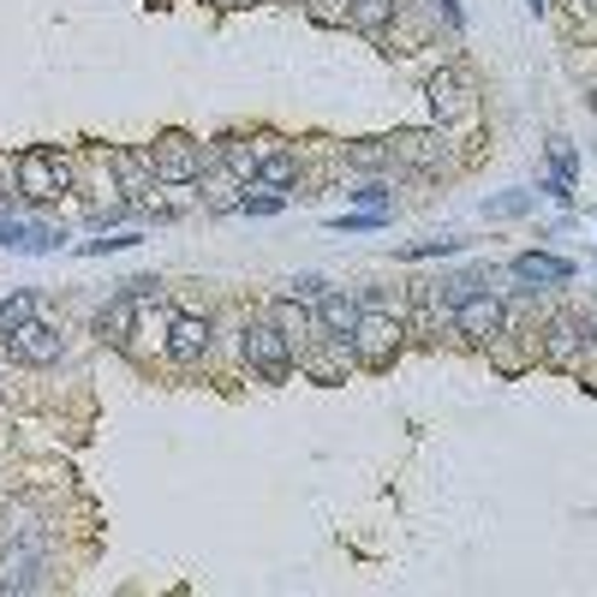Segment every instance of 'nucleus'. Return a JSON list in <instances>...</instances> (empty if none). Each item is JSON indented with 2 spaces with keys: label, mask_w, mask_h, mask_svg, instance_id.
Masks as SVG:
<instances>
[{
  "label": "nucleus",
  "mask_w": 597,
  "mask_h": 597,
  "mask_svg": "<svg viewBox=\"0 0 597 597\" xmlns=\"http://www.w3.org/2000/svg\"><path fill=\"white\" fill-rule=\"evenodd\" d=\"M347 347H353V359H359L365 371H383L388 359L401 353V323H395L388 311H365V317H359V329H353V341H347Z\"/></svg>",
  "instance_id": "1"
},
{
  "label": "nucleus",
  "mask_w": 597,
  "mask_h": 597,
  "mask_svg": "<svg viewBox=\"0 0 597 597\" xmlns=\"http://www.w3.org/2000/svg\"><path fill=\"white\" fill-rule=\"evenodd\" d=\"M245 365L257 376H269V383H281V376L294 371V341H287L275 323H252L245 329Z\"/></svg>",
  "instance_id": "2"
},
{
  "label": "nucleus",
  "mask_w": 597,
  "mask_h": 597,
  "mask_svg": "<svg viewBox=\"0 0 597 597\" xmlns=\"http://www.w3.org/2000/svg\"><path fill=\"white\" fill-rule=\"evenodd\" d=\"M66 185H72V168H66L54 150H24V156H19V192L31 198V203L61 198Z\"/></svg>",
  "instance_id": "3"
},
{
  "label": "nucleus",
  "mask_w": 597,
  "mask_h": 597,
  "mask_svg": "<svg viewBox=\"0 0 597 597\" xmlns=\"http://www.w3.org/2000/svg\"><path fill=\"white\" fill-rule=\"evenodd\" d=\"M150 168H156V180H168V185H198L203 180V150L185 132H168L150 150Z\"/></svg>",
  "instance_id": "4"
},
{
  "label": "nucleus",
  "mask_w": 597,
  "mask_h": 597,
  "mask_svg": "<svg viewBox=\"0 0 597 597\" xmlns=\"http://www.w3.org/2000/svg\"><path fill=\"white\" fill-rule=\"evenodd\" d=\"M7 353H12V359H24V365H54V359L66 353V341H61V334H54L49 323H36V317H31L24 329H12V334H7Z\"/></svg>",
  "instance_id": "5"
},
{
  "label": "nucleus",
  "mask_w": 597,
  "mask_h": 597,
  "mask_svg": "<svg viewBox=\"0 0 597 597\" xmlns=\"http://www.w3.org/2000/svg\"><path fill=\"white\" fill-rule=\"evenodd\" d=\"M455 323L466 341H490V334H502V299L497 294H466L455 305Z\"/></svg>",
  "instance_id": "6"
},
{
  "label": "nucleus",
  "mask_w": 597,
  "mask_h": 597,
  "mask_svg": "<svg viewBox=\"0 0 597 597\" xmlns=\"http://www.w3.org/2000/svg\"><path fill=\"white\" fill-rule=\"evenodd\" d=\"M359 317H365V305H359L353 294H323L317 299V323H323L329 341H353Z\"/></svg>",
  "instance_id": "7"
},
{
  "label": "nucleus",
  "mask_w": 597,
  "mask_h": 597,
  "mask_svg": "<svg viewBox=\"0 0 597 597\" xmlns=\"http://www.w3.org/2000/svg\"><path fill=\"white\" fill-rule=\"evenodd\" d=\"M203 353H210V317H173V329H168V359H180V365H198Z\"/></svg>",
  "instance_id": "8"
},
{
  "label": "nucleus",
  "mask_w": 597,
  "mask_h": 597,
  "mask_svg": "<svg viewBox=\"0 0 597 597\" xmlns=\"http://www.w3.org/2000/svg\"><path fill=\"white\" fill-rule=\"evenodd\" d=\"M425 96H430L436 120H455V114L472 108V84H466L460 72H436V78L425 84Z\"/></svg>",
  "instance_id": "9"
},
{
  "label": "nucleus",
  "mask_w": 597,
  "mask_h": 597,
  "mask_svg": "<svg viewBox=\"0 0 597 597\" xmlns=\"http://www.w3.org/2000/svg\"><path fill=\"white\" fill-rule=\"evenodd\" d=\"M388 150L401 156L406 168H443L448 162V143H443V132H401Z\"/></svg>",
  "instance_id": "10"
},
{
  "label": "nucleus",
  "mask_w": 597,
  "mask_h": 597,
  "mask_svg": "<svg viewBox=\"0 0 597 597\" xmlns=\"http://www.w3.org/2000/svg\"><path fill=\"white\" fill-rule=\"evenodd\" d=\"M579 347H586V334H579V323H574V317H556V323L544 329V359H550L556 371H574Z\"/></svg>",
  "instance_id": "11"
},
{
  "label": "nucleus",
  "mask_w": 597,
  "mask_h": 597,
  "mask_svg": "<svg viewBox=\"0 0 597 597\" xmlns=\"http://www.w3.org/2000/svg\"><path fill=\"white\" fill-rule=\"evenodd\" d=\"M132 317H138V299L132 294L108 299V305H102V317H96V334H102V341H114V347L132 341Z\"/></svg>",
  "instance_id": "12"
},
{
  "label": "nucleus",
  "mask_w": 597,
  "mask_h": 597,
  "mask_svg": "<svg viewBox=\"0 0 597 597\" xmlns=\"http://www.w3.org/2000/svg\"><path fill=\"white\" fill-rule=\"evenodd\" d=\"M36 574H42L36 550H7V556H0V586H7V591H31Z\"/></svg>",
  "instance_id": "13"
},
{
  "label": "nucleus",
  "mask_w": 597,
  "mask_h": 597,
  "mask_svg": "<svg viewBox=\"0 0 597 597\" xmlns=\"http://www.w3.org/2000/svg\"><path fill=\"white\" fill-rule=\"evenodd\" d=\"M347 24H353V31H388V24H395V0H353V7H347Z\"/></svg>",
  "instance_id": "14"
},
{
  "label": "nucleus",
  "mask_w": 597,
  "mask_h": 597,
  "mask_svg": "<svg viewBox=\"0 0 597 597\" xmlns=\"http://www.w3.org/2000/svg\"><path fill=\"white\" fill-rule=\"evenodd\" d=\"M514 275H520V281H567L574 269H567L562 257H537V252H526V257L514 264Z\"/></svg>",
  "instance_id": "15"
},
{
  "label": "nucleus",
  "mask_w": 597,
  "mask_h": 597,
  "mask_svg": "<svg viewBox=\"0 0 597 597\" xmlns=\"http://www.w3.org/2000/svg\"><path fill=\"white\" fill-rule=\"evenodd\" d=\"M275 329H281L287 334V341H311V311H299V299H281V305H275Z\"/></svg>",
  "instance_id": "16"
},
{
  "label": "nucleus",
  "mask_w": 597,
  "mask_h": 597,
  "mask_svg": "<svg viewBox=\"0 0 597 597\" xmlns=\"http://www.w3.org/2000/svg\"><path fill=\"white\" fill-rule=\"evenodd\" d=\"M222 162H227V173H239V180H257V143H245V138H227L222 143Z\"/></svg>",
  "instance_id": "17"
},
{
  "label": "nucleus",
  "mask_w": 597,
  "mask_h": 597,
  "mask_svg": "<svg viewBox=\"0 0 597 597\" xmlns=\"http://www.w3.org/2000/svg\"><path fill=\"white\" fill-rule=\"evenodd\" d=\"M388 156H395V150H388V138H359V143H347V162H353L359 173H376Z\"/></svg>",
  "instance_id": "18"
},
{
  "label": "nucleus",
  "mask_w": 597,
  "mask_h": 597,
  "mask_svg": "<svg viewBox=\"0 0 597 597\" xmlns=\"http://www.w3.org/2000/svg\"><path fill=\"white\" fill-rule=\"evenodd\" d=\"M257 180H269V185H294L299 180V162L287 150H269L264 162H257Z\"/></svg>",
  "instance_id": "19"
},
{
  "label": "nucleus",
  "mask_w": 597,
  "mask_h": 597,
  "mask_svg": "<svg viewBox=\"0 0 597 597\" xmlns=\"http://www.w3.org/2000/svg\"><path fill=\"white\" fill-rule=\"evenodd\" d=\"M31 317H36V299L31 294H12V299H0V329H24V323H31Z\"/></svg>",
  "instance_id": "20"
},
{
  "label": "nucleus",
  "mask_w": 597,
  "mask_h": 597,
  "mask_svg": "<svg viewBox=\"0 0 597 597\" xmlns=\"http://www.w3.org/2000/svg\"><path fill=\"white\" fill-rule=\"evenodd\" d=\"M126 245H138V233H114V239H84V252H126Z\"/></svg>",
  "instance_id": "21"
},
{
  "label": "nucleus",
  "mask_w": 597,
  "mask_h": 597,
  "mask_svg": "<svg viewBox=\"0 0 597 597\" xmlns=\"http://www.w3.org/2000/svg\"><path fill=\"white\" fill-rule=\"evenodd\" d=\"M550 162H556V180L567 185V173H574V150H567V143L556 138V143H550Z\"/></svg>",
  "instance_id": "22"
},
{
  "label": "nucleus",
  "mask_w": 597,
  "mask_h": 597,
  "mask_svg": "<svg viewBox=\"0 0 597 597\" xmlns=\"http://www.w3.org/2000/svg\"><path fill=\"white\" fill-rule=\"evenodd\" d=\"M126 294H132V299H156V294H162V281H156V275H132Z\"/></svg>",
  "instance_id": "23"
},
{
  "label": "nucleus",
  "mask_w": 597,
  "mask_h": 597,
  "mask_svg": "<svg viewBox=\"0 0 597 597\" xmlns=\"http://www.w3.org/2000/svg\"><path fill=\"white\" fill-rule=\"evenodd\" d=\"M239 210H245V215H275V210H281V198H275V192H264V198H245Z\"/></svg>",
  "instance_id": "24"
},
{
  "label": "nucleus",
  "mask_w": 597,
  "mask_h": 597,
  "mask_svg": "<svg viewBox=\"0 0 597 597\" xmlns=\"http://www.w3.org/2000/svg\"><path fill=\"white\" fill-rule=\"evenodd\" d=\"M323 294H329V287L317 281V275H299V281H294V299H323Z\"/></svg>",
  "instance_id": "25"
},
{
  "label": "nucleus",
  "mask_w": 597,
  "mask_h": 597,
  "mask_svg": "<svg viewBox=\"0 0 597 597\" xmlns=\"http://www.w3.org/2000/svg\"><path fill=\"white\" fill-rule=\"evenodd\" d=\"M455 245H460V239H425V245H413L406 257H436V252H455Z\"/></svg>",
  "instance_id": "26"
},
{
  "label": "nucleus",
  "mask_w": 597,
  "mask_h": 597,
  "mask_svg": "<svg viewBox=\"0 0 597 597\" xmlns=\"http://www.w3.org/2000/svg\"><path fill=\"white\" fill-rule=\"evenodd\" d=\"M359 203H371V210H383V203H388V192H383V185H365V192H353Z\"/></svg>",
  "instance_id": "27"
},
{
  "label": "nucleus",
  "mask_w": 597,
  "mask_h": 597,
  "mask_svg": "<svg viewBox=\"0 0 597 597\" xmlns=\"http://www.w3.org/2000/svg\"><path fill=\"white\" fill-rule=\"evenodd\" d=\"M436 12H443L448 24H460V7H455V0H436Z\"/></svg>",
  "instance_id": "28"
},
{
  "label": "nucleus",
  "mask_w": 597,
  "mask_h": 597,
  "mask_svg": "<svg viewBox=\"0 0 597 597\" xmlns=\"http://www.w3.org/2000/svg\"><path fill=\"white\" fill-rule=\"evenodd\" d=\"M526 7H532V12H544V0H526Z\"/></svg>",
  "instance_id": "29"
},
{
  "label": "nucleus",
  "mask_w": 597,
  "mask_h": 597,
  "mask_svg": "<svg viewBox=\"0 0 597 597\" xmlns=\"http://www.w3.org/2000/svg\"><path fill=\"white\" fill-rule=\"evenodd\" d=\"M586 7H591V12H597V0H586Z\"/></svg>",
  "instance_id": "30"
}]
</instances>
